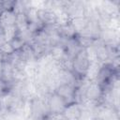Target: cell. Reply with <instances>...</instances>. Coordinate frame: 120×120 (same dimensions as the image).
<instances>
[{
    "label": "cell",
    "mask_w": 120,
    "mask_h": 120,
    "mask_svg": "<svg viewBox=\"0 0 120 120\" xmlns=\"http://www.w3.org/2000/svg\"><path fill=\"white\" fill-rule=\"evenodd\" d=\"M90 61L86 52V48H82L72 59L73 70L79 75H85L89 68Z\"/></svg>",
    "instance_id": "cell-1"
},
{
    "label": "cell",
    "mask_w": 120,
    "mask_h": 120,
    "mask_svg": "<svg viewBox=\"0 0 120 120\" xmlns=\"http://www.w3.org/2000/svg\"><path fill=\"white\" fill-rule=\"evenodd\" d=\"M48 108L50 112H62L67 107L66 101L56 93H54L48 100Z\"/></svg>",
    "instance_id": "cell-2"
},
{
    "label": "cell",
    "mask_w": 120,
    "mask_h": 120,
    "mask_svg": "<svg viewBox=\"0 0 120 120\" xmlns=\"http://www.w3.org/2000/svg\"><path fill=\"white\" fill-rule=\"evenodd\" d=\"M82 109L77 103L68 104L63 112V115L65 120H78L82 116Z\"/></svg>",
    "instance_id": "cell-3"
}]
</instances>
